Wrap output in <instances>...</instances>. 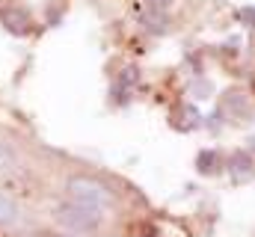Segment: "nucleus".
I'll return each instance as SVG.
<instances>
[{"label": "nucleus", "instance_id": "4", "mask_svg": "<svg viewBox=\"0 0 255 237\" xmlns=\"http://www.w3.org/2000/svg\"><path fill=\"white\" fill-rule=\"evenodd\" d=\"M229 169H232V175L238 178H250L253 175V154H247V151H235L232 154V160H229Z\"/></svg>", "mask_w": 255, "mask_h": 237}, {"label": "nucleus", "instance_id": "8", "mask_svg": "<svg viewBox=\"0 0 255 237\" xmlns=\"http://www.w3.org/2000/svg\"><path fill=\"white\" fill-rule=\"evenodd\" d=\"M250 142H253V148H255V136H253V139H250Z\"/></svg>", "mask_w": 255, "mask_h": 237}, {"label": "nucleus", "instance_id": "6", "mask_svg": "<svg viewBox=\"0 0 255 237\" xmlns=\"http://www.w3.org/2000/svg\"><path fill=\"white\" fill-rule=\"evenodd\" d=\"M217 169V154L214 151H202L199 154V172H214Z\"/></svg>", "mask_w": 255, "mask_h": 237}, {"label": "nucleus", "instance_id": "5", "mask_svg": "<svg viewBox=\"0 0 255 237\" xmlns=\"http://www.w3.org/2000/svg\"><path fill=\"white\" fill-rule=\"evenodd\" d=\"M15 163H18V157L12 154V148L0 145V175H3V172H12V169H15Z\"/></svg>", "mask_w": 255, "mask_h": 237}, {"label": "nucleus", "instance_id": "2", "mask_svg": "<svg viewBox=\"0 0 255 237\" xmlns=\"http://www.w3.org/2000/svg\"><path fill=\"white\" fill-rule=\"evenodd\" d=\"M54 217H57L60 226H65L68 232H77V235L95 232V229L101 226V214H98V211L83 208V205H77V202H71V199H65L63 205H57Z\"/></svg>", "mask_w": 255, "mask_h": 237}, {"label": "nucleus", "instance_id": "7", "mask_svg": "<svg viewBox=\"0 0 255 237\" xmlns=\"http://www.w3.org/2000/svg\"><path fill=\"white\" fill-rule=\"evenodd\" d=\"M238 18H241L247 27H255V9H253V6H244V9L238 12Z\"/></svg>", "mask_w": 255, "mask_h": 237}, {"label": "nucleus", "instance_id": "3", "mask_svg": "<svg viewBox=\"0 0 255 237\" xmlns=\"http://www.w3.org/2000/svg\"><path fill=\"white\" fill-rule=\"evenodd\" d=\"M18 220H21V208H18V202H15L12 196L0 193V229L15 226Z\"/></svg>", "mask_w": 255, "mask_h": 237}, {"label": "nucleus", "instance_id": "1", "mask_svg": "<svg viewBox=\"0 0 255 237\" xmlns=\"http://www.w3.org/2000/svg\"><path fill=\"white\" fill-rule=\"evenodd\" d=\"M65 196H68L71 202L83 205V208L98 211V214L110 211L113 202H116L110 184L101 181V178H95V175H71L68 181H65Z\"/></svg>", "mask_w": 255, "mask_h": 237}, {"label": "nucleus", "instance_id": "9", "mask_svg": "<svg viewBox=\"0 0 255 237\" xmlns=\"http://www.w3.org/2000/svg\"><path fill=\"white\" fill-rule=\"evenodd\" d=\"M65 237H77V235H65Z\"/></svg>", "mask_w": 255, "mask_h": 237}]
</instances>
